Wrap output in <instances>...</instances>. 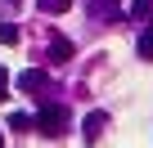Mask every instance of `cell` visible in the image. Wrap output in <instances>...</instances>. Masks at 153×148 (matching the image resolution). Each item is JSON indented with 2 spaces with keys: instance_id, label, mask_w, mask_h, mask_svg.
Instances as JSON below:
<instances>
[{
  "instance_id": "6da1fadb",
  "label": "cell",
  "mask_w": 153,
  "mask_h": 148,
  "mask_svg": "<svg viewBox=\"0 0 153 148\" xmlns=\"http://www.w3.org/2000/svg\"><path fill=\"white\" fill-rule=\"evenodd\" d=\"M36 130H41V135H63V130H68V108L45 103V108L36 112Z\"/></svg>"
},
{
  "instance_id": "7a4b0ae2",
  "label": "cell",
  "mask_w": 153,
  "mask_h": 148,
  "mask_svg": "<svg viewBox=\"0 0 153 148\" xmlns=\"http://www.w3.org/2000/svg\"><path fill=\"white\" fill-rule=\"evenodd\" d=\"M104 126H108V112H90V117H86V121H81V135H86V139H90V144H95V139H99V135H104Z\"/></svg>"
},
{
  "instance_id": "3957f363",
  "label": "cell",
  "mask_w": 153,
  "mask_h": 148,
  "mask_svg": "<svg viewBox=\"0 0 153 148\" xmlns=\"http://www.w3.org/2000/svg\"><path fill=\"white\" fill-rule=\"evenodd\" d=\"M68 58H72V40H68V36H59V40L50 45V63H68Z\"/></svg>"
},
{
  "instance_id": "277c9868",
  "label": "cell",
  "mask_w": 153,
  "mask_h": 148,
  "mask_svg": "<svg viewBox=\"0 0 153 148\" xmlns=\"http://www.w3.org/2000/svg\"><path fill=\"white\" fill-rule=\"evenodd\" d=\"M18 85H23V90H41V85H45V72H36V67H32V72H23Z\"/></svg>"
},
{
  "instance_id": "5b68a950",
  "label": "cell",
  "mask_w": 153,
  "mask_h": 148,
  "mask_svg": "<svg viewBox=\"0 0 153 148\" xmlns=\"http://www.w3.org/2000/svg\"><path fill=\"white\" fill-rule=\"evenodd\" d=\"M9 130H36V117H27V112H14V117H9Z\"/></svg>"
},
{
  "instance_id": "8992f818",
  "label": "cell",
  "mask_w": 153,
  "mask_h": 148,
  "mask_svg": "<svg viewBox=\"0 0 153 148\" xmlns=\"http://www.w3.org/2000/svg\"><path fill=\"white\" fill-rule=\"evenodd\" d=\"M140 58H149V63H153V27H144V32H140Z\"/></svg>"
},
{
  "instance_id": "52a82bcc",
  "label": "cell",
  "mask_w": 153,
  "mask_h": 148,
  "mask_svg": "<svg viewBox=\"0 0 153 148\" xmlns=\"http://www.w3.org/2000/svg\"><path fill=\"white\" fill-rule=\"evenodd\" d=\"M36 5H41L45 14H63V9H72V0H36Z\"/></svg>"
},
{
  "instance_id": "ba28073f",
  "label": "cell",
  "mask_w": 153,
  "mask_h": 148,
  "mask_svg": "<svg viewBox=\"0 0 153 148\" xmlns=\"http://www.w3.org/2000/svg\"><path fill=\"white\" fill-rule=\"evenodd\" d=\"M0 45H18V27H14V23L0 27Z\"/></svg>"
},
{
  "instance_id": "9c48e42d",
  "label": "cell",
  "mask_w": 153,
  "mask_h": 148,
  "mask_svg": "<svg viewBox=\"0 0 153 148\" xmlns=\"http://www.w3.org/2000/svg\"><path fill=\"white\" fill-rule=\"evenodd\" d=\"M5 85H9V81H5V67H0V103L9 99V94H5Z\"/></svg>"
},
{
  "instance_id": "30bf717a",
  "label": "cell",
  "mask_w": 153,
  "mask_h": 148,
  "mask_svg": "<svg viewBox=\"0 0 153 148\" xmlns=\"http://www.w3.org/2000/svg\"><path fill=\"white\" fill-rule=\"evenodd\" d=\"M0 148H5V139H0Z\"/></svg>"
}]
</instances>
